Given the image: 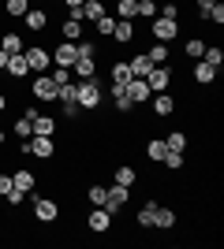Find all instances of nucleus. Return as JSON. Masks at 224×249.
Masks as SVG:
<instances>
[{
  "instance_id": "nucleus-1",
  "label": "nucleus",
  "mask_w": 224,
  "mask_h": 249,
  "mask_svg": "<svg viewBox=\"0 0 224 249\" xmlns=\"http://www.w3.org/2000/svg\"><path fill=\"white\" fill-rule=\"evenodd\" d=\"M75 101H79V108H82L86 115L97 112L101 101H105V93H101V74H97V78H82V82H75Z\"/></svg>"
},
{
  "instance_id": "nucleus-2",
  "label": "nucleus",
  "mask_w": 224,
  "mask_h": 249,
  "mask_svg": "<svg viewBox=\"0 0 224 249\" xmlns=\"http://www.w3.org/2000/svg\"><path fill=\"white\" fill-rule=\"evenodd\" d=\"M15 149H19L22 156H38V160H53V156H56V142L49 134H30L26 142H19Z\"/></svg>"
},
{
  "instance_id": "nucleus-3",
  "label": "nucleus",
  "mask_w": 224,
  "mask_h": 249,
  "mask_svg": "<svg viewBox=\"0 0 224 249\" xmlns=\"http://www.w3.org/2000/svg\"><path fill=\"white\" fill-rule=\"evenodd\" d=\"M30 212H34V219H38V223H56V219H60V201L56 197H49V194H38V190H34L30 194Z\"/></svg>"
},
{
  "instance_id": "nucleus-4",
  "label": "nucleus",
  "mask_w": 224,
  "mask_h": 249,
  "mask_svg": "<svg viewBox=\"0 0 224 249\" xmlns=\"http://www.w3.org/2000/svg\"><path fill=\"white\" fill-rule=\"evenodd\" d=\"M149 37H153V41H164V45H172L176 37H180V19H164V15L149 19Z\"/></svg>"
},
{
  "instance_id": "nucleus-5",
  "label": "nucleus",
  "mask_w": 224,
  "mask_h": 249,
  "mask_svg": "<svg viewBox=\"0 0 224 249\" xmlns=\"http://www.w3.org/2000/svg\"><path fill=\"white\" fill-rule=\"evenodd\" d=\"M22 56H26V63H30V74H45L49 67H53V52L45 49L41 41H38V45H26Z\"/></svg>"
},
{
  "instance_id": "nucleus-6",
  "label": "nucleus",
  "mask_w": 224,
  "mask_h": 249,
  "mask_svg": "<svg viewBox=\"0 0 224 249\" xmlns=\"http://www.w3.org/2000/svg\"><path fill=\"white\" fill-rule=\"evenodd\" d=\"M22 115L30 119L34 134H49V138H56V130H60V119H56V115H49V112H38V108H26Z\"/></svg>"
},
{
  "instance_id": "nucleus-7",
  "label": "nucleus",
  "mask_w": 224,
  "mask_h": 249,
  "mask_svg": "<svg viewBox=\"0 0 224 249\" xmlns=\"http://www.w3.org/2000/svg\"><path fill=\"white\" fill-rule=\"evenodd\" d=\"M26 93H30L38 104H53V101H56V82L49 78V74H34V82H30V89H26Z\"/></svg>"
},
{
  "instance_id": "nucleus-8",
  "label": "nucleus",
  "mask_w": 224,
  "mask_h": 249,
  "mask_svg": "<svg viewBox=\"0 0 224 249\" xmlns=\"http://www.w3.org/2000/svg\"><path fill=\"white\" fill-rule=\"evenodd\" d=\"M172 78H176V71H172L168 63H157V67H149V74H146L149 93H164V89L172 86Z\"/></svg>"
},
{
  "instance_id": "nucleus-9",
  "label": "nucleus",
  "mask_w": 224,
  "mask_h": 249,
  "mask_svg": "<svg viewBox=\"0 0 224 249\" xmlns=\"http://www.w3.org/2000/svg\"><path fill=\"white\" fill-rule=\"evenodd\" d=\"M176 108H180V101H176L168 89L149 97V112H153V119H157V123H161V119H168V115H176Z\"/></svg>"
},
{
  "instance_id": "nucleus-10",
  "label": "nucleus",
  "mask_w": 224,
  "mask_h": 249,
  "mask_svg": "<svg viewBox=\"0 0 224 249\" xmlns=\"http://www.w3.org/2000/svg\"><path fill=\"white\" fill-rule=\"evenodd\" d=\"M127 201H131V190H127V186H120V182H112V186H108V194H105V205H101V208H108V216H120V212L127 208Z\"/></svg>"
},
{
  "instance_id": "nucleus-11",
  "label": "nucleus",
  "mask_w": 224,
  "mask_h": 249,
  "mask_svg": "<svg viewBox=\"0 0 224 249\" xmlns=\"http://www.w3.org/2000/svg\"><path fill=\"white\" fill-rule=\"evenodd\" d=\"M86 227L94 231L97 238H101V234H108V231H112V216H108V208L94 205V212H90V216H86Z\"/></svg>"
},
{
  "instance_id": "nucleus-12",
  "label": "nucleus",
  "mask_w": 224,
  "mask_h": 249,
  "mask_svg": "<svg viewBox=\"0 0 224 249\" xmlns=\"http://www.w3.org/2000/svg\"><path fill=\"white\" fill-rule=\"evenodd\" d=\"M53 52V67H67L71 71V63L79 60V49H75V41H60L56 49H49Z\"/></svg>"
},
{
  "instance_id": "nucleus-13",
  "label": "nucleus",
  "mask_w": 224,
  "mask_h": 249,
  "mask_svg": "<svg viewBox=\"0 0 224 249\" xmlns=\"http://www.w3.org/2000/svg\"><path fill=\"white\" fill-rule=\"evenodd\" d=\"M217 67H209L205 60H194V67H191V78H194V86H202V89H209V86L217 82Z\"/></svg>"
},
{
  "instance_id": "nucleus-14",
  "label": "nucleus",
  "mask_w": 224,
  "mask_h": 249,
  "mask_svg": "<svg viewBox=\"0 0 224 249\" xmlns=\"http://www.w3.org/2000/svg\"><path fill=\"white\" fill-rule=\"evenodd\" d=\"M123 93H127V101L135 104V108H139V104H149V86H146V78H131L127 86H123Z\"/></svg>"
},
{
  "instance_id": "nucleus-15",
  "label": "nucleus",
  "mask_w": 224,
  "mask_h": 249,
  "mask_svg": "<svg viewBox=\"0 0 224 249\" xmlns=\"http://www.w3.org/2000/svg\"><path fill=\"white\" fill-rule=\"evenodd\" d=\"M11 182H15V186H19L26 197H30L34 190H38V175H34L30 167H15V171H11Z\"/></svg>"
},
{
  "instance_id": "nucleus-16",
  "label": "nucleus",
  "mask_w": 224,
  "mask_h": 249,
  "mask_svg": "<svg viewBox=\"0 0 224 249\" xmlns=\"http://www.w3.org/2000/svg\"><path fill=\"white\" fill-rule=\"evenodd\" d=\"M22 26L34 30V34H41L45 26H49V11H45V8H30L26 15H22Z\"/></svg>"
},
{
  "instance_id": "nucleus-17",
  "label": "nucleus",
  "mask_w": 224,
  "mask_h": 249,
  "mask_svg": "<svg viewBox=\"0 0 224 249\" xmlns=\"http://www.w3.org/2000/svg\"><path fill=\"white\" fill-rule=\"evenodd\" d=\"M0 49L8 52V56H15V52L26 49V41H22V34H19V30H0Z\"/></svg>"
},
{
  "instance_id": "nucleus-18",
  "label": "nucleus",
  "mask_w": 224,
  "mask_h": 249,
  "mask_svg": "<svg viewBox=\"0 0 224 249\" xmlns=\"http://www.w3.org/2000/svg\"><path fill=\"white\" fill-rule=\"evenodd\" d=\"M176 223H180L176 208H168V205H161V201H157V216H153V227H161V231H172Z\"/></svg>"
},
{
  "instance_id": "nucleus-19",
  "label": "nucleus",
  "mask_w": 224,
  "mask_h": 249,
  "mask_svg": "<svg viewBox=\"0 0 224 249\" xmlns=\"http://www.w3.org/2000/svg\"><path fill=\"white\" fill-rule=\"evenodd\" d=\"M8 78H26V74H30V63H26V56H22V52H15V56H8Z\"/></svg>"
},
{
  "instance_id": "nucleus-20",
  "label": "nucleus",
  "mask_w": 224,
  "mask_h": 249,
  "mask_svg": "<svg viewBox=\"0 0 224 249\" xmlns=\"http://www.w3.org/2000/svg\"><path fill=\"white\" fill-rule=\"evenodd\" d=\"M153 216H157V197H149L139 205V212H135V223L139 227H153Z\"/></svg>"
},
{
  "instance_id": "nucleus-21",
  "label": "nucleus",
  "mask_w": 224,
  "mask_h": 249,
  "mask_svg": "<svg viewBox=\"0 0 224 249\" xmlns=\"http://www.w3.org/2000/svg\"><path fill=\"white\" fill-rule=\"evenodd\" d=\"M71 74L82 82V78H97V74H101V67H97V60H75V63H71Z\"/></svg>"
},
{
  "instance_id": "nucleus-22",
  "label": "nucleus",
  "mask_w": 224,
  "mask_h": 249,
  "mask_svg": "<svg viewBox=\"0 0 224 249\" xmlns=\"http://www.w3.org/2000/svg\"><path fill=\"white\" fill-rule=\"evenodd\" d=\"M112 37H116V45H131L135 41V19H116Z\"/></svg>"
},
{
  "instance_id": "nucleus-23",
  "label": "nucleus",
  "mask_w": 224,
  "mask_h": 249,
  "mask_svg": "<svg viewBox=\"0 0 224 249\" xmlns=\"http://www.w3.org/2000/svg\"><path fill=\"white\" fill-rule=\"evenodd\" d=\"M82 22L79 19H64L60 22V41H82Z\"/></svg>"
},
{
  "instance_id": "nucleus-24",
  "label": "nucleus",
  "mask_w": 224,
  "mask_h": 249,
  "mask_svg": "<svg viewBox=\"0 0 224 249\" xmlns=\"http://www.w3.org/2000/svg\"><path fill=\"white\" fill-rule=\"evenodd\" d=\"M112 182H120V186H127V190H135V182H139V171L131 164H120L116 167V175H112Z\"/></svg>"
},
{
  "instance_id": "nucleus-25",
  "label": "nucleus",
  "mask_w": 224,
  "mask_h": 249,
  "mask_svg": "<svg viewBox=\"0 0 224 249\" xmlns=\"http://www.w3.org/2000/svg\"><path fill=\"white\" fill-rule=\"evenodd\" d=\"M101 15H108L105 0H82V22H97Z\"/></svg>"
},
{
  "instance_id": "nucleus-26",
  "label": "nucleus",
  "mask_w": 224,
  "mask_h": 249,
  "mask_svg": "<svg viewBox=\"0 0 224 249\" xmlns=\"http://www.w3.org/2000/svg\"><path fill=\"white\" fill-rule=\"evenodd\" d=\"M161 164L168 167L172 175H180L183 167H187V153H176V149H168V153H164V160H161Z\"/></svg>"
},
{
  "instance_id": "nucleus-27",
  "label": "nucleus",
  "mask_w": 224,
  "mask_h": 249,
  "mask_svg": "<svg viewBox=\"0 0 224 249\" xmlns=\"http://www.w3.org/2000/svg\"><path fill=\"white\" fill-rule=\"evenodd\" d=\"M146 60L153 63V67H157V63H168V60H172L168 45H164V41H153V45H149V52H146Z\"/></svg>"
},
{
  "instance_id": "nucleus-28",
  "label": "nucleus",
  "mask_w": 224,
  "mask_h": 249,
  "mask_svg": "<svg viewBox=\"0 0 224 249\" xmlns=\"http://www.w3.org/2000/svg\"><path fill=\"white\" fill-rule=\"evenodd\" d=\"M127 67H131V78H146L153 63L146 60V52H139V56H131V60H127Z\"/></svg>"
},
{
  "instance_id": "nucleus-29",
  "label": "nucleus",
  "mask_w": 224,
  "mask_h": 249,
  "mask_svg": "<svg viewBox=\"0 0 224 249\" xmlns=\"http://www.w3.org/2000/svg\"><path fill=\"white\" fill-rule=\"evenodd\" d=\"M108 74H112V82L127 86V82H131V67H127V60H112V67H108Z\"/></svg>"
},
{
  "instance_id": "nucleus-30",
  "label": "nucleus",
  "mask_w": 224,
  "mask_h": 249,
  "mask_svg": "<svg viewBox=\"0 0 224 249\" xmlns=\"http://www.w3.org/2000/svg\"><path fill=\"white\" fill-rule=\"evenodd\" d=\"M30 11V0H4V15L8 19H22Z\"/></svg>"
},
{
  "instance_id": "nucleus-31",
  "label": "nucleus",
  "mask_w": 224,
  "mask_h": 249,
  "mask_svg": "<svg viewBox=\"0 0 224 249\" xmlns=\"http://www.w3.org/2000/svg\"><path fill=\"white\" fill-rule=\"evenodd\" d=\"M202 60L209 63V67H217V71H221V67H224V49H221V45H205Z\"/></svg>"
},
{
  "instance_id": "nucleus-32",
  "label": "nucleus",
  "mask_w": 224,
  "mask_h": 249,
  "mask_svg": "<svg viewBox=\"0 0 224 249\" xmlns=\"http://www.w3.org/2000/svg\"><path fill=\"white\" fill-rule=\"evenodd\" d=\"M164 153H168V145H164V138H153V142L146 145V156L153 160V164H161V160H164Z\"/></svg>"
},
{
  "instance_id": "nucleus-33",
  "label": "nucleus",
  "mask_w": 224,
  "mask_h": 249,
  "mask_svg": "<svg viewBox=\"0 0 224 249\" xmlns=\"http://www.w3.org/2000/svg\"><path fill=\"white\" fill-rule=\"evenodd\" d=\"M11 134L19 138V142H26V138L34 134V126H30V119H26V115H19V119H15V123H11Z\"/></svg>"
},
{
  "instance_id": "nucleus-34",
  "label": "nucleus",
  "mask_w": 224,
  "mask_h": 249,
  "mask_svg": "<svg viewBox=\"0 0 224 249\" xmlns=\"http://www.w3.org/2000/svg\"><path fill=\"white\" fill-rule=\"evenodd\" d=\"M164 145L176 149V153H187V130H172V134L164 138Z\"/></svg>"
},
{
  "instance_id": "nucleus-35",
  "label": "nucleus",
  "mask_w": 224,
  "mask_h": 249,
  "mask_svg": "<svg viewBox=\"0 0 224 249\" xmlns=\"http://www.w3.org/2000/svg\"><path fill=\"white\" fill-rule=\"evenodd\" d=\"M94 26H97V37H112V30H116V15H101Z\"/></svg>"
},
{
  "instance_id": "nucleus-36",
  "label": "nucleus",
  "mask_w": 224,
  "mask_h": 249,
  "mask_svg": "<svg viewBox=\"0 0 224 249\" xmlns=\"http://www.w3.org/2000/svg\"><path fill=\"white\" fill-rule=\"evenodd\" d=\"M139 0H116V19H135Z\"/></svg>"
},
{
  "instance_id": "nucleus-37",
  "label": "nucleus",
  "mask_w": 224,
  "mask_h": 249,
  "mask_svg": "<svg viewBox=\"0 0 224 249\" xmlns=\"http://www.w3.org/2000/svg\"><path fill=\"white\" fill-rule=\"evenodd\" d=\"M75 49H79V60H97V41H75Z\"/></svg>"
},
{
  "instance_id": "nucleus-38",
  "label": "nucleus",
  "mask_w": 224,
  "mask_h": 249,
  "mask_svg": "<svg viewBox=\"0 0 224 249\" xmlns=\"http://www.w3.org/2000/svg\"><path fill=\"white\" fill-rule=\"evenodd\" d=\"M135 19H157V0H139Z\"/></svg>"
},
{
  "instance_id": "nucleus-39",
  "label": "nucleus",
  "mask_w": 224,
  "mask_h": 249,
  "mask_svg": "<svg viewBox=\"0 0 224 249\" xmlns=\"http://www.w3.org/2000/svg\"><path fill=\"white\" fill-rule=\"evenodd\" d=\"M105 194H108V186H101V182H94V186L86 190V197H90V205H105Z\"/></svg>"
},
{
  "instance_id": "nucleus-40",
  "label": "nucleus",
  "mask_w": 224,
  "mask_h": 249,
  "mask_svg": "<svg viewBox=\"0 0 224 249\" xmlns=\"http://www.w3.org/2000/svg\"><path fill=\"white\" fill-rule=\"evenodd\" d=\"M183 52H187L191 60H202V52H205V41H202V37H191V41H187V49H183Z\"/></svg>"
},
{
  "instance_id": "nucleus-41",
  "label": "nucleus",
  "mask_w": 224,
  "mask_h": 249,
  "mask_svg": "<svg viewBox=\"0 0 224 249\" xmlns=\"http://www.w3.org/2000/svg\"><path fill=\"white\" fill-rule=\"evenodd\" d=\"M49 78H53V82H56V89H60V86H67V82H71V71H67V67H53V74H49Z\"/></svg>"
},
{
  "instance_id": "nucleus-42",
  "label": "nucleus",
  "mask_w": 224,
  "mask_h": 249,
  "mask_svg": "<svg viewBox=\"0 0 224 249\" xmlns=\"http://www.w3.org/2000/svg\"><path fill=\"white\" fill-rule=\"evenodd\" d=\"M4 201H8L11 208H22V205H26V194H22L19 186H11V194H8V197H4Z\"/></svg>"
},
{
  "instance_id": "nucleus-43",
  "label": "nucleus",
  "mask_w": 224,
  "mask_h": 249,
  "mask_svg": "<svg viewBox=\"0 0 224 249\" xmlns=\"http://www.w3.org/2000/svg\"><path fill=\"white\" fill-rule=\"evenodd\" d=\"M157 15H164V19H180V4H176V0H164Z\"/></svg>"
},
{
  "instance_id": "nucleus-44",
  "label": "nucleus",
  "mask_w": 224,
  "mask_h": 249,
  "mask_svg": "<svg viewBox=\"0 0 224 249\" xmlns=\"http://www.w3.org/2000/svg\"><path fill=\"white\" fill-rule=\"evenodd\" d=\"M56 101H75V78L67 86H60V89H56Z\"/></svg>"
},
{
  "instance_id": "nucleus-45",
  "label": "nucleus",
  "mask_w": 224,
  "mask_h": 249,
  "mask_svg": "<svg viewBox=\"0 0 224 249\" xmlns=\"http://www.w3.org/2000/svg\"><path fill=\"white\" fill-rule=\"evenodd\" d=\"M213 4H217V0H194V8H198V19H209V8H213Z\"/></svg>"
},
{
  "instance_id": "nucleus-46",
  "label": "nucleus",
  "mask_w": 224,
  "mask_h": 249,
  "mask_svg": "<svg viewBox=\"0 0 224 249\" xmlns=\"http://www.w3.org/2000/svg\"><path fill=\"white\" fill-rule=\"evenodd\" d=\"M11 186H15V182H11V175H4V171H0V201L11 194Z\"/></svg>"
},
{
  "instance_id": "nucleus-47",
  "label": "nucleus",
  "mask_w": 224,
  "mask_h": 249,
  "mask_svg": "<svg viewBox=\"0 0 224 249\" xmlns=\"http://www.w3.org/2000/svg\"><path fill=\"white\" fill-rule=\"evenodd\" d=\"M0 71H8V52L0 49Z\"/></svg>"
},
{
  "instance_id": "nucleus-48",
  "label": "nucleus",
  "mask_w": 224,
  "mask_h": 249,
  "mask_svg": "<svg viewBox=\"0 0 224 249\" xmlns=\"http://www.w3.org/2000/svg\"><path fill=\"white\" fill-rule=\"evenodd\" d=\"M8 145V130H0V149Z\"/></svg>"
},
{
  "instance_id": "nucleus-49",
  "label": "nucleus",
  "mask_w": 224,
  "mask_h": 249,
  "mask_svg": "<svg viewBox=\"0 0 224 249\" xmlns=\"http://www.w3.org/2000/svg\"><path fill=\"white\" fill-rule=\"evenodd\" d=\"M4 108H8V97H4V89H0V112H4Z\"/></svg>"
}]
</instances>
